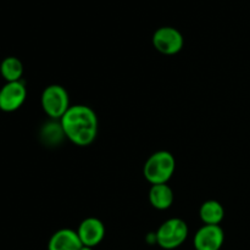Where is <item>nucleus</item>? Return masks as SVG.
Wrapping results in <instances>:
<instances>
[{
	"mask_svg": "<svg viewBox=\"0 0 250 250\" xmlns=\"http://www.w3.org/2000/svg\"><path fill=\"white\" fill-rule=\"evenodd\" d=\"M98 116L87 105H73L60 120L62 133L78 146H90L98 134Z\"/></svg>",
	"mask_w": 250,
	"mask_h": 250,
	"instance_id": "1",
	"label": "nucleus"
},
{
	"mask_svg": "<svg viewBox=\"0 0 250 250\" xmlns=\"http://www.w3.org/2000/svg\"><path fill=\"white\" fill-rule=\"evenodd\" d=\"M175 156L168 151L160 150L149 156L144 164L143 175L151 186L165 185L175 173Z\"/></svg>",
	"mask_w": 250,
	"mask_h": 250,
	"instance_id": "2",
	"label": "nucleus"
},
{
	"mask_svg": "<svg viewBox=\"0 0 250 250\" xmlns=\"http://www.w3.org/2000/svg\"><path fill=\"white\" fill-rule=\"evenodd\" d=\"M188 237V226L182 219H168L163 222L155 234L156 243L163 249L171 250L182 246Z\"/></svg>",
	"mask_w": 250,
	"mask_h": 250,
	"instance_id": "3",
	"label": "nucleus"
},
{
	"mask_svg": "<svg viewBox=\"0 0 250 250\" xmlns=\"http://www.w3.org/2000/svg\"><path fill=\"white\" fill-rule=\"evenodd\" d=\"M42 107L50 119L61 120L70 109V97L62 85L50 84L42 93Z\"/></svg>",
	"mask_w": 250,
	"mask_h": 250,
	"instance_id": "4",
	"label": "nucleus"
},
{
	"mask_svg": "<svg viewBox=\"0 0 250 250\" xmlns=\"http://www.w3.org/2000/svg\"><path fill=\"white\" fill-rule=\"evenodd\" d=\"M185 44V38L178 29L173 27H160L153 34V45L164 55H175L180 53Z\"/></svg>",
	"mask_w": 250,
	"mask_h": 250,
	"instance_id": "5",
	"label": "nucleus"
},
{
	"mask_svg": "<svg viewBox=\"0 0 250 250\" xmlns=\"http://www.w3.org/2000/svg\"><path fill=\"white\" fill-rule=\"evenodd\" d=\"M27 98L26 85L22 81L6 82L0 89V110L14 112L23 105Z\"/></svg>",
	"mask_w": 250,
	"mask_h": 250,
	"instance_id": "6",
	"label": "nucleus"
},
{
	"mask_svg": "<svg viewBox=\"0 0 250 250\" xmlns=\"http://www.w3.org/2000/svg\"><path fill=\"white\" fill-rule=\"evenodd\" d=\"M225 233L221 226L204 225L194 236L195 250H220L224 246Z\"/></svg>",
	"mask_w": 250,
	"mask_h": 250,
	"instance_id": "7",
	"label": "nucleus"
},
{
	"mask_svg": "<svg viewBox=\"0 0 250 250\" xmlns=\"http://www.w3.org/2000/svg\"><path fill=\"white\" fill-rule=\"evenodd\" d=\"M77 234L83 246L94 248L104 239V224L99 219H97V217H88V219H84L80 224Z\"/></svg>",
	"mask_w": 250,
	"mask_h": 250,
	"instance_id": "8",
	"label": "nucleus"
},
{
	"mask_svg": "<svg viewBox=\"0 0 250 250\" xmlns=\"http://www.w3.org/2000/svg\"><path fill=\"white\" fill-rule=\"evenodd\" d=\"M82 247L77 231L70 229L56 231L48 243V250H80Z\"/></svg>",
	"mask_w": 250,
	"mask_h": 250,
	"instance_id": "9",
	"label": "nucleus"
},
{
	"mask_svg": "<svg viewBox=\"0 0 250 250\" xmlns=\"http://www.w3.org/2000/svg\"><path fill=\"white\" fill-rule=\"evenodd\" d=\"M149 202L151 207L158 210H166L172 205L173 192L167 183L165 185H154L149 190Z\"/></svg>",
	"mask_w": 250,
	"mask_h": 250,
	"instance_id": "10",
	"label": "nucleus"
},
{
	"mask_svg": "<svg viewBox=\"0 0 250 250\" xmlns=\"http://www.w3.org/2000/svg\"><path fill=\"white\" fill-rule=\"evenodd\" d=\"M199 216L204 225L220 226L225 217V209L216 200H208L200 207Z\"/></svg>",
	"mask_w": 250,
	"mask_h": 250,
	"instance_id": "11",
	"label": "nucleus"
},
{
	"mask_svg": "<svg viewBox=\"0 0 250 250\" xmlns=\"http://www.w3.org/2000/svg\"><path fill=\"white\" fill-rule=\"evenodd\" d=\"M0 73L6 82H17L21 81L23 75V65L21 60L15 56L5 58L0 63Z\"/></svg>",
	"mask_w": 250,
	"mask_h": 250,
	"instance_id": "12",
	"label": "nucleus"
},
{
	"mask_svg": "<svg viewBox=\"0 0 250 250\" xmlns=\"http://www.w3.org/2000/svg\"><path fill=\"white\" fill-rule=\"evenodd\" d=\"M80 250H93V248H90V247H85V246H83L82 248H81Z\"/></svg>",
	"mask_w": 250,
	"mask_h": 250,
	"instance_id": "13",
	"label": "nucleus"
}]
</instances>
